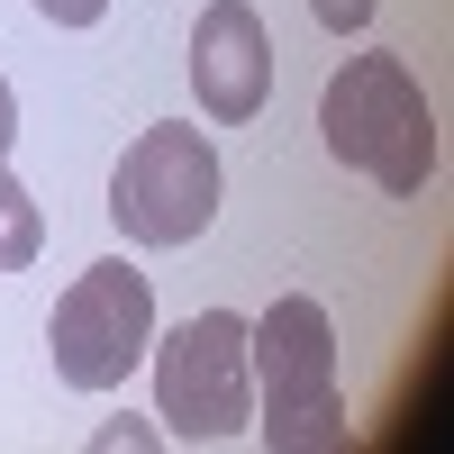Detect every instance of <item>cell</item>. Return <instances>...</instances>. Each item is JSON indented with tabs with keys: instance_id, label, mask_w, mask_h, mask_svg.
<instances>
[{
	"instance_id": "9c48e42d",
	"label": "cell",
	"mask_w": 454,
	"mask_h": 454,
	"mask_svg": "<svg viewBox=\"0 0 454 454\" xmlns=\"http://www.w3.org/2000/svg\"><path fill=\"white\" fill-rule=\"evenodd\" d=\"M36 19H55V27H100L109 0H36Z\"/></svg>"
},
{
	"instance_id": "52a82bcc",
	"label": "cell",
	"mask_w": 454,
	"mask_h": 454,
	"mask_svg": "<svg viewBox=\"0 0 454 454\" xmlns=\"http://www.w3.org/2000/svg\"><path fill=\"white\" fill-rule=\"evenodd\" d=\"M36 254H46V209H36V192L0 164V273H27Z\"/></svg>"
},
{
	"instance_id": "277c9868",
	"label": "cell",
	"mask_w": 454,
	"mask_h": 454,
	"mask_svg": "<svg viewBox=\"0 0 454 454\" xmlns=\"http://www.w3.org/2000/svg\"><path fill=\"white\" fill-rule=\"evenodd\" d=\"M218 192H227L218 145H209L192 119H155V128H137V145L109 164V218H119L128 246H155V254L209 237Z\"/></svg>"
},
{
	"instance_id": "7a4b0ae2",
	"label": "cell",
	"mask_w": 454,
	"mask_h": 454,
	"mask_svg": "<svg viewBox=\"0 0 454 454\" xmlns=\"http://www.w3.org/2000/svg\"><path fill=\"white\" fill-rule=\"evenodd\" d=\"M246 355H254V427L273 454L346 445V382H336L327 300L282 291L263 318H246Z\"/></svg>"
},
{
	"instance_id": "ba28073f",
	"label": "cell",
	"mask_w": 454,
	"mask_h": 454,
	"mask_svg": "<svg viewBox=\"0 0 454 454\" xmlns=\"http://www.w3.org/2000/svg\"><path fill=\"white\" fill-rule=\"evenodd\" d=\"M372 10H382V0H309V19H318L327 36H364V27H372Z\"/></svg>"
},
{
	"instance_id": "5b68a950",
	"label": "cell",
	"mask_w": 454,
	"mask_h": 454,
	"mask_svg": "<svg viewBox=\"0 0 454 454\" xmlns=\"http://www.w3.org/2000/svg\"><path fill=\"white\" fill-rule=\"evenodd\" d=\"M155 346V282L137 273L128 254L82 263L64 282L55 318H46V355H55V382L64 391H119L128 372Z\"/></svg>"
},
{
	"instance_id": "3957f363",
	"label": "cell",
	"mask_w": 454,
	"mask_h": 454,
	"mask_svg": "<svg viewBox=\"0 0 454 454\" xmlns=\"http://www.w3.org/2000/svg\"><path fill=\"white\" fill-rule=\"evenodd\" d=\"M155 419L173 445H237L254 427V355L237 309H200L155 336Z\"/></svg>"
},
{
	"instance_id": "6da1fadb",
	"label": "cell",
	"mask_w": 454,
	"mask_h": 454,
	"mask_svg": "<svg viewBox=\"0 0 454 454\" xmlns=\"http://www.w3.org/2000/svg\"><path fill=\"white\" fill-rule=\"evenodd\" d=\"M318 137L346 173H364L391 200H419L436 182V109L400 55H346L336 64L327 91H318Z\"/></svg>"
},
{
	"instance_id": "8992f818",
	"label": "cell",
	"mask_w": 454,
	"mask_h": 454,
	"mask_svg": "<svg viewBox=\"0 0 454 454\" xmlns=\"http://www.w3.org/2000/svg\"><path fill=\"white\" fill-rule=\"evenodd\" d=\"M192 91L209 128H246L273 100V36H263L254 0H209L192 19Z\"/></svg>"
},
{
	"instance_id": "30bf717a",
	"label": "cell",
	"mask_w": 454,
	"mask_h": 454,
	"mask_svg": "<svg viewBox=\"0 0 454 454\" xmlns=\"http://www.w3.org/2000/svg\"><path fill=\"white\" fill-rule=\"evenodd\" d=\"M10 145H19V91H10V73H0V164H10Z\"/></svg>"
}]
</instances>
